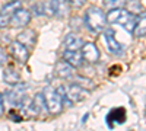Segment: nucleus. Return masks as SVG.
<instances>
[{
    "instance_id": "nucleus-14",
    "label": "nucleus",
    "mask_w": 146,
    "mask_h": 131,
    "mask_svg": "<svg viewBox=\"0 0 146 131\" xmlns=\"http://www.w3.org/2000/svg\"><path fill=\"white\" fill-rule=\"evenodd\" d=\"M56 74H57V77H60V79L72 77V76H73V67H72L69 63H66L64 60H63V61H58V63L56 64Z\"/></svg>"
},
{
    "instance_id": "nucleus-11",
    "label": "nucleus",
    "mask_w": 146,
    "mask_h": 131,
    "mask_svg": "<svg viewBox=\"0 0 146 131\" xmlns=\"http://www.w3.org/2000/svg\"><path fill=\"white\" fill-rule=\"evenodd\" d=\"M63 60H64L66 63H69L73 68H75V67H80L82 63H83V58H82L80 51L64 50V53H63Z\"/></svg>"
},
{
    "instance_id": "nucleus-7",
    "label": "nucleus",
    "mask_w": 146,
    "mask_h": 131,
    "mask_svg": "<svg viewBox=\"0 0 146 131\" xmlns=\"http://www.w3.org/2000/svg\"><path fill=\"white\" fill-rule=\"evenodd\" d=\"M10 53L13 55L19 63H27L28 61V57H29V51L25 45H22L21 42L15 41L10 44Z\"/></svg>"
},
{
    "instance_id": "nucleus-20",
    "label": "nucleus",
    "mask_w": 146,
    "mask_h": 131,
    "mask_svg": "<svg viewBox=\"0 0 146 131\" xmlns=\"http://www.w3.org/2000/svg\"><path fill=\"white\" fill-rule=\"evenodd\" d=\"M127 6H129V12L131 15H136V13H142V5L140 2H137V0H130V2H126Z\"/></svg>"
},
{
    "instance_id": "nucleus-24",
    "label": "nucleus",
    "mask_w": 146,
    "mask_h": 131,
    "mask_svg": "<svg viewBox=\"0 0 146 131\" xmlns=\"http://www.w3.org/2000/svg\"><path fill=\"white\" fill-rule=\"evenodd\" d=\"M32 12L36 15V16H40V15H44V5L42 3H38V5H35L32 7Z\"/></svg>"
},
{
    "instance_id": "nucleus-2",
    "label": "nucleus",
    "mask_w": 146,
    "mask_h": 131,
    "mask_svg": "<svg viewBox=\"0 0 146 131\" xmlns=\"http://www.w3.org/2000/svg\"><path fill=\"white\" fill-rule=\"evenodd\" d=\"M85 23H86V26L92 32L104 31L107 18H105V13L102 12V9L98 6H91L86 10V13H85Z\"/></svg>"
},
{
    "instance_id": "nucleus-18",
    "label": "nucleus",
    "mask_w": 146,
    "mask_h": 131,
    "mask_svg": "<svg viewBox=\"0 0 146 131\" xmlns=\"http://www.w3.org/2000/svg\"><path fill=\"white\" fill-rule=\"evenodd\" d=\"M32 108H34L35 114H44L47 111V106H45V102H44V98H42V93H36L34 96Z\"/></svg>"
},
{
    "instance_id": "nucleus-5",
    "label": "nucleus",
    "mask_w": 146,
    "mask_h": 131,
    "mask_svg": "<svg viewBox=\"0 0 146 131\" xmlns=\"http://www.w3.org/2000/svg\"><path fill=\"white\" fill-rule=\"evenodd\" d=\"M31 20V13L29 10L27 9H18L15 13H12L9 23L13 28H22V26H27Z\"/></svg>"
},
{
    "instance_id": "nucleus-1",
    "label": "nucleus",
    "mask_w": 146,
    "mask_h": 131,
    "mask_svg": "<svg viewBox=\"0 0 146 131\" xmlns=\"http://www.w3.org/2000/svg\"><path fill=\"white\" fill-rule=\"evenodd\" d=\"M105 18H107V22L121 25L129 32H133V29H135L136 16L131 15L127 9H123V7H120V9H111L105 15Z\"/></svg>"
},
{
    "instance_id": "nucleus-10",
    "label": "nucleus",
    "mask_w": 146,
    "mask_h": 131,
    "mask_svg": "<svg viewBox=\"0 0 146 131\" xmlns=\"http://www.w3.org/2000/svg\"><path fill=\"white\" fill-rule=\"evenodd\" d=\"M105 39H107V45H108V50L114 53V54H120L123 51V45H121L117 39H115V32L113 29H105Z\"/></svg>"
},
{
    "instance_id": "nucleus-6",
    "label": "nucleus",
    "mask_w": 146,
    "mask_h": 131,
    "mask_svg": "<svg viewBox=\"0 0 146 131\" xmlns=\"http://www.w3.org/2000/svg\"><path fill=\"white\" fill-rule=\"evenodd\" d=\"M80 54H82V58L85 61H88L91 64L96 63L100 60V50L96 48V45L94 42H83L82 48H80Z\"/></svg>"
},
{
    "instance_id": "nucleus-13",
    "label": "nucleus",
    "mask_w": 146,
    "mask_h": 131,
    "mask_svg": "<svg viewBox=\"0 0 146 131\" xmlns=\"http://www.w3.org/2000/svg\"><path fill=\"white\" fill-rule=\"evenodd\" d=\"M83 45V41L80 37H78L76 34H69L64 38V50L70 51H79Z\"/></svg>"
},
{
    "instance_id": "nucleus-12",
    "label": "nucleus",
    "mask_w": 146,
    "mask_h": 131,
    "mask_svg": "<svg viewBox=\"0 0 146 131\" xmlns=\"http://www.w3.org/2000/svg\"><path fill=\"white\" fill-rule=\"evenodd\" d=\"M25 89H27V85H19L18 88L12 89V90L7 92V95H6L7 101H9L12 105L21 103V101L25 98Z\"/></svg>"
},
{
    "instance_id": "nucleus-25",
    "label": "nucleus",
    "mask_w": 146,
    "mask_h": 131,
    "mask_svg": "<svg viewBox=\"0 0 146 131\" xmlns=\"http://www.w3.org/2000/svg\"><path fill=\"white\" fill-rule=\"evenodd\" d=\"M7 23H9V16L0 12V29H2V28H5V26L7 25Z\"/></svg>"
},
{
    "instance_id": "nucleus-9",
    "label": "nucleus",
    "mask_w": 146,
    "mask_h": 131,
    "mask_svg": "<svg viewBox=\"0 0 146 131\" xmlns=\"http://www.w3.org/2000/svg\"><path fill=\"white\" fill-rule=\"evenodd\" d=\"M51 12L57 18H66L70 12V5L67 0H51Z\"/></svg>"
},
{
    "instance_id": "nucleus-16",
    "label": "nucleus",
    "mask_w": 146,
    "mask_h": 131,
    "mask_svg": "<svg viewBox=\"0 0 146 131\" xmlns=\"http://www.w3.org/2000/svg\"><path fill=\"white\" fill-rule=\"evenodd\" d=\"M136 37H143L146 35V12L142 13L136 18V23H135V29H133Z\"/></svg>"
},
{
    "instance_id": "nucleus-15",
    "label": "nucleus",
    "mask_w": 146,
    "mask_h": 131,
    "mask_svg": "<svg viewBox=\"0 0 146 131\" xmlns=\"http://www.w3.org/2000/svg\"><path fill=\"white\" fill-rule=\"evenodd\" d=\"M18 42H21L22 45H34L36 42V34L32 31V29H27V31H23L18 35V38H16Z\"/></svg>"
},
{
    "instance_id": "nucleus-26",
    "label": "nucleus",
    "mask_w": 146,
    "mask_h": 131,
    "mask_svg": "<svg viewBox=\"0 0 146 131\" xmlns=\"http://www.w3.org/2000/svg\"><path fill=\"white\" fill-rule=\"evenodd\" d=\"M67 2L72 3L73 6H76V7H80V6L85 5V2H86V0H67Z\"/></svg>"
},
{
    "instance_id": "nucleus-21",
    "label": "nucleus",
    "mask_w": 146,
    "mask_h": 131,
    "mask_svg": "<svg viewBox=\"0 0 146 131\" xmlns=\"http://www.w3.org/2000/svg\"><path fill=\"white\" fill-rule=\"evenodd\" d=\"M127 0H104V6L108 7L110 10L111 9H120L126 5Z\"/></svg>"
},
{
    "instance_id": "nucleus-17",
    "label": "nucleus",
    "mask_w": 146,
    "mask_h": 131,
    "mask_svg": "<svg viewBox=\"0 0 146 131\" xmlns=\"http://www.w3.org/2000/svg\"><path fill=\"white\" fill-rule=\"evenodd\" d=\"M3 80L7 83V85L15 86V85H18V83L21 82V76H19V73H18L16 70H13V68H6V70L3 71Z\"/></svg>"
},
{
    "instance_id": "nucleus-23",
    "label": "nucleus",
    "mask_w": 146,
    "mask_h": 131,
    "mask_svg": "<svg viewBox=\"0 0 146 131\" xmlns=\"http://www.w3.org/2000/svg\"><path fill=\"white\" fill-rule=\"evenodd\" d=\"M7 58H9V55H7L6 50L3 47H0V66H5L7 63Z\"/></svg>"
},
{
    "instance_id": "nucleus-3",
    "label": "nucleus",
    "mask_w": 146,
    "mask_h": 131,
    "mask_svg": "<svg viewBox=\"0 0 146 131\" xmlns=\"http://www.w3.org/2000/svg\"><path fill=\"white\" fill-rule=\"evenodd\" d=\"M42 98L47 106V111L50 114H60L63 111V98L57 93V89L51 88V86H47L42 90Z\"/></svg>"
},
{
    "instance_id": "nucleus-22",
    "label": "nucleus",
    "mask_w": 146,
    "mask_h": 131,
    "mask_svg": "<svg viewBox=\"0 0 146 131\" xmlns=\"http://www.w3.org/2000/svg\"><path fill=\"white\" fill-rule=\"evenodd\" d=\"M75 83H76V85H79V86H82V88H83V86H86V88H88V86H91V88L94 86V83H92L91 80L83 79L82 76H75Z\"/></svg>"
},
{
    "instance_id": "nucleus-4",
    "label": "nucleus",
    "mask_w": 146,
    "mask_h": 131,
    "mask_svg": "<svg viewBox=\"0 0 146 131\" xmlns=\"http://www.w3.org/2000/svg\"><path fill=\"white\" fill-rule=\"evenodd\" d=\"M86 95L88 92L85 90V88L76 85V83H72L67 88H64V98L70 102H80Z\"/></svg>"
},
{
    "instance_id": "nucleus-28",
    "label": "nucleus",
    "mask_w": 146,
    "mask_h": 131,
    "mask_svg": "<svg viewBox=\"0 0 146 131\" xmlns=\"http://www.w3.org/2000/svg\"><path fill=\"white\" fill-rule=\"evenodd\" d=\"M9 2H12V0H9Z\"/></svg>"
},
{
    "instance_id": "nucleus-19",
    "label": "nucleus",
    "mask_w": 146,
    "mask_h": 131,
    "mask_svg": "<svg viewBox=\"0 0 146 131\" xmlns=\"http://www.w3.org/2000/svg\"><path fill=\"white\" fill-rule=\"evenodd\" d=\"M18 9H21V2H19V0H12V2H7V3L3 6L2 13H5V15L9 16V15H12V13H15Z\"/></svg>"
},
{
    "instance_id": "nucleus-27",
    "label": "nucleus",
    "mask_w": 146,
    "mask_h": 131,
    "mask_svg": "<svg viewBox=\"0 0 146 131\" xmlns=\"http://www.w3.org/2000/svg\"><path fill=\"white\" fill-rule=\"evenodd\" d=\"M3 112H5V103H3V96L0 93V117L3 115Z\"/></svg>"
},
{
    "instance_id": "nucleus-8",
    "label": "nucleus",
    "mask_w": 146,
    "mask_h": 131,
    "mask_svg": "<svg viewBox=\"0 0 146 131\" xmlns=\"http://www.w3.org/2000/svg\"><path fill=\"white\" fill-rule=\"evenodd\" d=\"M124 121H126V109L124 108H114L107 115V122H108L110 128H113L114 125H118V124H123Z\"/></svg>"
}]
</instances>
